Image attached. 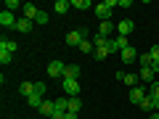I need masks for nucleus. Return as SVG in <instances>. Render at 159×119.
Here are the masks:
<instances>
[{
    "label": "nucleus",
    "instance_id": "e433bc0d",
    "mask_svg": "<svg viewBox=\"0 0 159 119\" xmlns=\"http://www.w3.org/2000/svg\"><path fill=\"white\" fill-rule=\"evenodd\" d=\"M148 119H159V111H154V114H151V117H148Z\"/></svg>",
    "mask_w": 159,
    "mask_h": 119
},
{
    "label": "nucleus",
    "instance_id": "6e6552de",
    "mask_svg": "<svg viewBox=\"0 0 159 119\" xmlns=\"http://www.w3.org/2000/svg\"><path fill=\"white\" fill-rule=\"evenodd\" d=\"M114 32H117V27H114L111 21H101V27H98L96 34H101V37H114Z\"/></svg>",
    "mask_w": 159,
    "mask_h": 119
},
{
    "label": "nucleus",
    "instance_id": "f257e3e1",
    "mask_svg": "<svg viewBox=\"0 0 159 119\" xmlns=\"http://www.w3.org/2000/svg\"><path fill=\"white\" fill-rule=\"evenodd\" d=\"M114 8H117V0H101V3H96V8H93V11H96V16L101 19V21H109Z\"/></svg>",
    "mask_w": 159,
    "mask_h": 119
},
{
    "label": "nucleus",
    "instance_id": "7ed1b4c3",
    "mask_svg": "<svg viewBox=\"0 0 159 119\" xmlns=\"http://www.w3.org/2000/svg\"><path fill=\"white\" fill-rule=\"evenodd\" d=\"M64 93H69L66 98L80 95V82H77V79H64Z\"/></svg>",
    "mask_w": 159,
    "mask_h": 119
},
{
    "label": "nucleus",
    "instance_id": "9d476101",
    "mask_svg": "<svg viewBox=\"0 0 159 119\" xmlns=\"http://www.w3.org/2000/svg\"><path fill=\"white\" fill-rule=\"evenodd\" d=\"M133 29H135V24H133L130 19H125V21H119V24H117V34H122V37H127Z\"/></svg>",
    "mask_w": 159,
    "mask_h": 119
},
{
    "label": "nucleus",
    "instance_id": "bb28decb",
    "mask_svg": "<svg viewBox=\"0 0 159 119\" xmlns=\"http://www.w3.org/2000/svg\"><path fill=\"white\" fill-rule=\"evenodd\" d=\"M69 108V98H56V111H66Z\"/></svg>",
    "mask_w": 159,
    "mask_h": 119
},
{
    "label": "nucleus",
    "instance_id": "4468645a",
    "mask_svg": "<svg viewBox=\"0 0 159 119\" xmlns=\"http://www.w3.org/2000/svg\"><path fill=\"white\" fill-rule=\"evenodd\" d=\"M122 82L133 90V87H138V82H141V74H138V72H130V74H125V79H122Z\"/></svg>",
    "mask_w": 159,
    "mask_h": 119
},
{
    "label": "nucleus",
    "instance_id": "2eb2a0df",
    "mask_svg": "<svg viewBox=\"0 0 159 119\" xmlns=\"http://www.w3.org/2000/svg\"><path fill=\"white\" fill-rule=\"evenodd\" d=\"M32 24H34V21H29V19H19V21H16V32L29 34V32H32Z\"/></svg>",
    "mask_w": 159,
    "mask_h": 119
},
{
    "label": "nucleus",
    "instance_id": "c85d7f7f",
    "mask_svg": "<svg viewBox=\"0 0 159 119\" xmlns=\"http://www.w3.org/2000/svg\"><path fill=\"white\" fill-rule=\"evenodd\" d=\"M148 95H151V98H159V82H151V87H148Z\"/></svg>",
    "mask_w": 159,
    "mask_h": 119
},
{
    "label": "nucleus",
    "instance_id": "f3484780",
    "mask_svg": "<svg viewBox=\"0 0 159 119\" xmlns=\"http://www.w3.org/2000/svg\"><path fill=\"white\" fill-rule=\"evenodd\" d=\"M19 93H21L24 98L34 95V82H21V85H19Z\"/></svg>",
    "mask_w": 159,
    "mask_h": 119
},
{
    "label": "nucleus",
    "instance_id": "dca6fc26",
    "mask_svg": "<svg viewBox=\"0 0 159 119\" xmlns=\"http://www.w3.org/2000/svg\"><path fill=\"white\" fill-rule=\"evenodd\" d=\"M66 111H72V114H80V111H82V101H80V95L69 98V108H66Z\"/></svg>",
    "mask_w": 159,
    "mask_h": 119
},
{
    "label": "nucleus",
    "instance_id": "6ab92c4d",
    "mask_svg": "<svg viewBox=\"0 0 159 119\" xmlns=\"http://www.w3.org/2000/svg\"><path fill=\"white\" fill-rule=\"evenodd\" d=\"M138 74H141V82H148V85L154 82V69H151V66H148V69H141Z\"/></svg>",
    "mask_w": 159,
    "mask_h": 119
},
{
    "label": "nucleus",
    "instance_id": "c9c22d12",
    "mask_svg": "<svg viewBox=\"0 0 159 119\" xmlns=\"http://www.w3.org/2000/svg\"><path fill=\"white\" fill-rule=\"evenodd\" d=\"M66 119H77V114H72V111H66Z\"/></svg>",
    "mask_w": 159,
    "mask_h": 119
},
{
    "label": "nucleus",
    "instance_id": "f8f14e48",
    "mask_svg": "<svg viewBox=\"0 0 159 119\" xmlns=\"http://www.w3.org/2000/svg\"><path fill=\"white\" fill-rule=\"evenodd\" d=\"M146 95H148V90H143V87H133V90H130V103H135V106H138Z\"/></svg>",
    "mask_w": 159,
    "mask_h": 119
},
{
    "label": "nucleus",
    "instance_id": "39448f33",
    "mask_svg": "<svg viewBox=\"0 0 159 119\" xmlns=\"http://www.w3.org/2000/svg\"><path fill=\"white\" fill-rule=\"evenodd\" d=\"M16 21H19V19L16 16H13V13L11 11H3V13H0V24H3V27H11V29H16Z\"/></svg>",
    "mask_w": 159,
    "mask_h": 119
},
{
    "label": "nucleus",
    "instance_id": "c756f323",
    "mask_svg": "<svg viewBox=\"0 0 159 119\" xmlns=\"http://www.w3.org/2000/svg\"><path fill=\"white\" fill-rule=\"evenodd\" d=\"M34 93L43 95V93H45V82H34Z\"/></svg>",
    "mask_w": 159,
    "mask_h": 119
},
{
    "label": "nucleus",
    "instance_id": "a211bd4d",
    "mask_svg": "<svg viewBox=\"0 0 159 119\" xmlns=\"http://www.w3.org/2000/svg\"><path fill=\"white\" fill-rule=\"evenodd\" d=\"M69 8H72V3H66V0H56V3H53V11L56 13H66Z\"/></svg>",
    "mask_w": 159,
    "mask_h": 119
},
{
    "label": "nucleus",
    "instance_id": "9b49d317",
    "mask_svg": "<svg viewBox=\"0 0 159 119\" xmlns=\"http://www.w3.org/2000/svg\"><path fill=\"white\" fill-rule=\"evenodd\" d=\"M80 72H82V69H80L77 64H66V66H64V79H77Z\"/></svg>",
    "mask_w": 159,
    "mask_h": 119
},
{
    "label": "nucleus",
    "instance_id": "473e14b6",
    "mask_svg": "<svg viewBox=\"0 0 159 119\" xmlns=\"http://www.w3.org/2000/svg\"><path fill=\"white\" fill-rule=\"evenodd\" d=\"M51 119H66V111H56V114H53Z\"/></svg>",
    "mask_w": 159,
    "mask_h": 119
},
{
    "label": "nucleus",
    "instance_id": "ddd939ff",
    "mask_svg": "<svg viewBox=\"0 0 159 119\" xmlns=\"http://www.w3.org/2000/svg\"><path fill=\"white\" fill-rule=\"evenodd\" d=\"M40 114H45V119H51L53 114H56V101H43V106H40Z\"/></svg>",
    "mask_w": 159,
    "mask_h": 119
},
{
    "label": "nucleus",
    "instance_id": "cd10ccee",
    "mask_svg": "<svg viewBox=\"0 0 159 119\" xmlns=\"http://www.w3.org/2000/svg\"><path fill=\"white\" fill-rule=\"evenodd\" d=\"M34 24H48V11H43V8H40V13H37V19H34Z\"/></svg>",
    "mask_w": 159,
    "mask_h": 119
},
{
    "label": "nucleus",
    "instance_id": "f03ea898",
    "mask_svg": "<svg viewBox=\"0 0 159 119\" xmlns=\"http://www.w3.org/2000/svg\"><path fill=\"white\" fill-rule=\"evenodd\" d=\"M82 40H88V29H69V34H66V45L69 48H80Z\"/></svg>",
    "mask_w": 159,
    "mask_h": 119
},
{
    "label": "nucleus",
    "instance_id": "423d86ee",
    "mask_svg": "<svg viewBox=\"0 0 159 119\" xmlns=\"http://www.w3.org/2000/svg\"><path fill=\"white\" fill-rule=\"evenodd\" d=\"M119 56H122V64H133V61H138V56H141V53L130 45V48H125V51L119 53Z\"/></svg>",
    "mask_w": 159,
    "mask_h": 119
},
{
    "label": "nucleus",
    "instance_id": "412c9836",
    "mask_svg": "<svg viewBox=\"0 0 159 119\" xmlns=\"http://www.w3.org/2000/svg\"><path fill=\"white\" fill-rule=\"evenodd\" d=\"M109 53H111V48H96V53H93V58H96V61H103V58H106Z\"/></svg>",
    "mask_w": 159,
    "mask_h": 119
},
{
    "label": "nucleus",
    "instance_id": "1a4fd4ad",
    "mask_svg": "<svg viewBox=\"0 0 159 119\" xmlns=\"http://www.w3.org/2000/svg\"><path fill=\"white\" fill-rule=\"evenodd\" d=\"M64 66H66V64H61V61H51L48 64V77H61Z\"/></svg>",
    "mask_w": 159,
    "mask_h": 119
},
{
    "label": "nucleus",
    "instance_id": "4be33fe9",
    "mask_svg": "<svg viewBox=\"0 0 159 119\" xmlns=\"http://www.w3.org/2000/svg\"><path fill=\"white\" fill-rule=\"evenodd\" d=\"M138 64H141V69H148L151 66V53H141L138 56Z\"/></svg>",
    "mask_w": 159,
    "mask_h": 119
},
{
    "label": "nucleus",
    "instance_id": "f704fd0d",
    "mask_svg": "<svg viewBox=\"0 0 159 119\" xmlns=\"http://www.w3.org/2000/svg\"><path fill=\"white\" fill-rule=\"evenodd\" d=\"M154 111H159V98H154Z\"/></svg>",
    "mask_w": 159,
    "mask_h": 119
},
{
    "label": "nucleus",
    "instance_id": "b1692460",
    "mask_svg": "<svg viewBox=\"0 0 159 119\" xmlns=\"http://www.w3.org/2000/svg\"><path fill=\"white\" fill-rule=\"evenodd\" d=\"M138 106H141L143 111H154V98H151V95H146L141 103H138Z\"/></svg>",
    "mask_w": 159,
    "mask_h": 119
},
{
    "label": "nucleus",
    "instance_id": "72a5a7b5",
    "mask_svg": "<svg viewBox=\"0 0 159 119\" xmlns=\"http://www.w3.org/2000/svg\"><path fill=\"white\" fill-rule=\"evenodd\" d=\"M151 69H154V74L159 72V61H151Z\"/></svg>",
    "mask_w": 159,
    "mask_h": 119
},
{
    "label": "nucleus",
    "instance_id": "7c9ffc66",
    "mask_svg": "<svg viewBox=\"0 0 159 119\" xmlns=\"http://www.w3.org/2000/svg\"><path fill=\"white\" fill-rule=\"evenodd\" d=\"M148 53H151V61H159V45H154Z\"/></svg>",
    "mask_w": 159,
    "mask_h": 119
},
{
    "label": "nucleus",
    "instance_id": "0eeeda50",
    "mask_svg": "<svg viewBox=\"0 0 159 119\" xmlns=\"http://www.w3.org/2000/svg\"><path fill=\"white\" fill-rule=\"evenodd\" d=\"M21 13H24V19H29V21H34V19H37V13H40V8L34 6V3H24Z\"/></svg>",
    "mask_w": 159,
    "mask_h": 119
},
{
    "label": "nucleus",
    "instance_id": "20e7f679",
    "mask_svg": "<svg viewBox=\"0 0 159 119\" xmlns=\"http://www.w3.org/2000/svg\"><path fill=\"white\" fill-rule=\"evenodd\" d=\"M125 48H130V42H127V37H122V34H114L111 37V51H125Z\"/></svg>",
    "mask_w": 159,
    "mask_h": 119
},
{
    "label": "nucleus",
    "instance_id": "393cba45",
    "mask_svg": "<svg viewBox=\"0 0 159 119\" xmlns=\"http://www.w3.org/2000/svg\"><path fill=\"white\" fill-rule=\"evenodd\" d=\"M11 61H13V53H11V51H3V48H0V64L6 66V64H11Z\"/></svg>",
    "mask_w": 159,
    "mask_h": 119
},
{
    "label": "nucleus",
    "instance_id": "aec40b11",
    "mask_svg": "<svg viewBox=\"0 0 159 119\" xmlns=\"http://www.w3.org/2000/svg\"><path fill=\"white\" fill-rule=\"evenodd\" d=\"M80 53H96V45H93V40H82V45H80Z\"/></svg>",
    "mask_w": 159,
    "mask_h": 119
},
{
    "label": "nucleus",
    "instance_id": "2f4dec72",
    "mask_svg": "<svg viewBox=\"0 0 159 119\" xmlns=\"http://www.w3.org/2000/svg\"><path fill=\"white\" fill-rule=\"evenodd\" d=\"M130 6H133L130 0H117V8H130Z\"/></svg>",
    "mask_w": 159,
    "mask_h": 119
},
{
    "label": "nucleus",
    "instance_id": "a878e982",
    "mask_svg": "<svg viewBox=\"0 0 159 119\" xmlns=\"http://www.w3.org/2000/svg\"><path fill=\"white\" fill-rule=\"evenodd\" d=\"M19 8H24L19 0H6V11H11V13H13V11H19Z\"/></svg>",
    "mask_w": 159,
    "mask_h": 119
},
{
    "label": "nucleus",
    "instance_id": "5701e85b",
    "mask_svg": "<svg viewBox=\"0 0 159 119\" xmlns=\"http://www.w3.org/2000/svg\"><path fill=\"white\" fill-rule=\"evenodd\" d=\"M27 103H29L32 108H40V106H43V95H37V93H34V95L27 98Z\"/></svg>",
    "mask_w": 159,
    "mask_h": 119
}]
</instances>
